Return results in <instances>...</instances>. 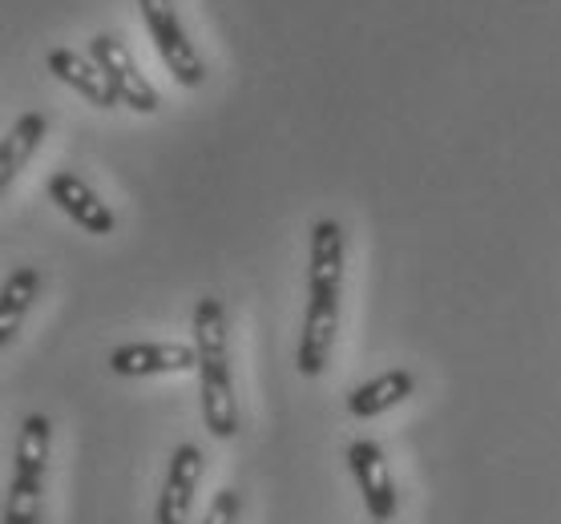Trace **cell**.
Returning a JSON list of instances; mask_svg holds the SVG:
<instances>
[{"instance_id": "obj_15", "label": "cell", "mask_w": 561, "mask_h": 524, "mask_svg": "<svg viewBox=\"0 0 561 524\" xmlns=\"http://www.w3.org/2000/svg\"><path fill=\"white\" fill-rule=\"evenodd\" d=\"M376 524H388V521H376Z\"/></svg>"}, {"instance_id": "obj_8", "label": "cell", "mask_w": 561, "mask_h": 524, "mask_svg": "<svg viewBox=\"0 0 561 524\" xmlns=\"http://www.w3.org/2000/svg\"><path fill=\"white\" fill-rule=\"evenodd\" d=\"M203 452L194 444H179L174 456H170L167 468V485L158 492V524H186L194 509V488L203 480Z\"/></svg>"}, {"instance_id": "obj_9", "label": "cell", "mask_w": 561, "mask_h": 524, "mask_svg": "<svg viewBox=\"0 0 561 524\" xmlns=\"http://www.w3.org/2000/svg\"><path fill=\"white\" fill-rule=\"evenodd\" d=\"M198 368V347L191 343H126L110 351L114 375H170Z\"/></svg>"}, {"instance_id": "obj_4", "label": "cell", "mask_w": 561, "mask_h": 524, "mask_svg": "<svg viewBox=\"0 0 561 524\" xmlns=\"http://www.w3.org/2000/svg\"><path fill=\"white\" fill-rule=\"evenodd\" d=\"M138 9L146 28H150L153 49H158V57L167 65V73L179 85H186V90H198L206 81V61L203 53L194 49V40L186 37L174 0H138Z\"/></svg>"}, {"instance_id": "obj_10", "label": "cell", "mask_w": 561, "mask_h": 524, "mask_svg": "<svg viewBox=\"0 0 561 524\" xmlns=\"http://www.w3.org/2000/svg\"><path fill=\"white\" fill-rule=\"evenodd\" d=\"M45 61H49L53 78L65 81L69 90H77L90 105H98V109H114V105H122L117 90L110 85V78H105L102 65L93 61V57H81V53H73V49H49Z\"/></svg>"}, {"instance_id": "obj_3", "label": "cell", "mask_w": 561, "mask_h": 524, "mask_svg": "<svg viewBox=\"0 0 561 524\" xmlns=\"http://www.w3.org/2000/svg\"><path fill=\"white\" fill-rule=\"evenodd\" d=\"M53 423L49 416H25L21 435H16L13 480H9V504H4V524H37L41 521V492H45V473H49Z\"/></svg>"}, {"instance_id": "obj_1", "label": "cell", "mask_w": 561, "mask_h": 524, "mask_svg": "<svg viewBox=\"0 0 561 524\" xmlns=\"http://www.w3.org/2000/svg\"><path fill=\"white\" fill-rule=\"evenodd\" d=\"M340 294H344V226L335 218H319L307 246V311L295 351V368L307 380H316L332 359L340 331Z\"/></svg>"}, {"instance_id": "obj_12", "label": "cell", "mask_w": 561, "mask_h": 524, "mask_svg": "<svg viewBox=\"0 0 561 524\" xmlns=\"http://www.w3.org/2000/svg\"><path fill=\"white\" fill-rule=\"evenodd\" d=\"M49 133V117L45 114H21L13 121V129L0 141V190H9L13 178L25 170V162L37 154V145Z\"/></svg>"}, {"instance_id": "obj_11", "label": "cell", "mask_w": 561, "mask_h": 524, "mask_svg": "<svg viewBox=\"0 0 561 524\" xmlns=\"http://www.w3.org/2000/svg\"><path fill=\"white\" fill-rule=\"evenodd\" d=\"M412 387H416V375L404 368H392L368 380V384H359L347 392V411L356 416V420H376L383 411H392L396 404H404L412 396Z\"/></svg>"}, {"instance_id": "obj_7", "label": "cell", "mask_w": 561, "mask_h": 524, "mask_svg": "<svg viewBox=\"0 0 561 524\" xmlns=\"http://www.w3.org/2000/svg\"><path fill=\"white\" fill-rule=\"evenodd\" d=\"M347 464H352V476H356L359 497L368 504L371 521H392L400 497H396L392 473H388L380 444L376 440H356V444L347 447Z\"/></svg>"}, {"instance_id": "obj_14", "label": "cell", "mask_w": 561, "mask_h": 524, "mask_svg": "<svg viewBox=\"0 0 561 524\" xmlns=\"http://www.w3.org/2000/svg\"><path fill=\"white\" fill-rule=\"evenodd\" d=\"M239 512H243L239 488H222V492H215V500H210L203 524H239Z\"/></svg>"}, {"instance_id": "obj_13", "label": "cell", "mask_w": 561, "mask_h": 524, "mask_svg": "<svg viewBox=\"0 0 561 524\" xmlns=\"http://www.w3.org/2000/svg\"><path fill=\"white\" fill-rule=\"evenodd\" d=\"M37 291H41L37 267H21L4 279V291H0V347H13L28 307L37 303Z\"/></svg>"}, {"instance_id": "obj_5", "label": "cell", "mask_w": 561, "mask_h": 524, "mask_svg": "<svg viewBox=\"0 0 561 524\" xmlns=\"http://www.w3.org/2000/svg\"><path fill=\"white\" fill-rule=\"evenodd\" d=\"M90 57L102 65V73L110 78V85L117 90L122 105H129L134 114H158V90H153L146 73L134 65V53L126 49V40L114 37V33H98L90 40Z\"/></svg>"}, {"instance_id": "obj_6", "label": "cell", "mask_w": 561, "mask_h": 524, "mask_svg": "<svg viewBox=\"0 0 561 524\" xmlns=\"http://www.w3.org/2000/svg\"><path fill=\"white\" fill-rule=\"evenodd\" d=\"M45 190H49V202H57V210H61L65 218H73L85 234L117 231V218H114V210H110V202H102L98 190H93L85 178L61 170V174H53V178L45 182Z\"/></svg>"}, {"instance_id": "obj_2", "label": "cell", "mask_w": 561, "mask_h": 524, "mask_svg": "<svg viewBox=\"0 0 561 524\" xmlns=\"http://www.w3.org/2000/svg\"><path fill=\"white\" fill-rule=\"evenodd\" d=\"M194 347H198V392H203V420L210 435L230 440L239 432V399L230 380V347H227V311L218 299L194 303Z\"/></svg>"}]
</instances>
